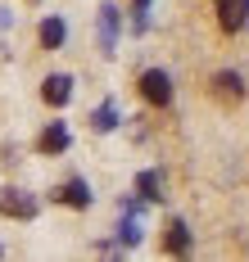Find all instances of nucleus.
<instances>
[{
  "mask_svg": "<svg viewBox=\"0 0 249 262\" xmlns=\"http://www.w3.org/2000/svg\"><path fill=\"white\" fill-rule=\"evenodd\" d=\"M140 95L150 100V104H172V77H168L163 68H145L140 73Z\"/></svg>",
  "mask_w": 249,
  "mask_h": 262,
  "instance_id": "obj_1",
  "label": "nucleus"
},
{
  "mask_svg": "<svg viewBox=\"0 0 249 262\" xmlns=\"http://www.w3.org/2000/svg\"><path fill=\"white\" fill-rule=\"evenodd\" d=\"M0 212L5 217H36V199L32 194H23V190H0Z\"/></svg>",
  "mask_w": 249,
  "mask_h": 262,
  "instance_id": "obj_2",
  "label": "nucleus"
},
{
  "mask_svg": "<svg viewBox=\"0 0 249 262\" xmlns=\"http://www.w3.org/2000/svg\"><path fill=\"white\" fill-rule=\"evenodd\" d=\"M218 5V23H222V32H240L245 27V18H249V0H213Z\"/></svg>",
  "mask_w": 249,
  "mask_h": 262,
  "instance_id": "obj_3",
  "label": "nucleus"
},
{
  "mask_svg": "<svg viewBox=\"0 0 249 262\" xmlns=\"http://www.w3.org/2000/svg\"><path fill=\"white\" fill-rule=\"evenodd\" d=\"M213 95H218L222 104H240V100H245V81H240V73H218V77H213Z\"/></svg>",
  "mask_w": 249,
  "mask_h": 262,
  "instance_id": "obj_4",
  "label": "nucleus"
},
{
  "mask_svg": "<svg viewBox=\"0 0 249 262\" xmlns=\"http://www.w3.org/2000/svg\"><path fill=\"white\" fill-rule=\"evenodd\" d=\"M55 199L68 204V208H86V204H91V185H86L82 177H73V181H64V190H59Z\"/></svg>",
  "mask_w": 249,
  "mask_h": 262,
  "instance_id": "obj_5",
  "label": "nucleus"
},
{
  "mask_svg": "<svg viewBox=\"0 0 249 262\" xmlns=\"http://www.w3.org/2000/svg\"><path fill=\"white\" fill-rule=\"evenodd\" d=\"M36 145H41V154H64V149H68V127H64V122H50V127L41 131Z\"/></svg>",
  "mask_w": 249,
  "mask_h": 262,
  "instance_id": "obj_6",
  "label": "nucleus"
},
{
  "mask_svg": "<svg viewBox=\"0 0 249 262\" xmlns=\"http://www.w3.org/2000/svg\"><path fill=\"white\" fill-rule=\"evenodd\" d=\"M41 95H46V104H68V95H73V77H64V73H55V77H46V86H41Z\"/></svg>",
  "mask_w": 249,
  "mask_h": 262,
  "instance_id": "obj_7",
  "label": "nucleus"
},
{
  "mask_svg": "<svg viewBox=\"0 0 249 262\" xmlns=\"http://www.w3.org/2000/svg\"><path fill=\"white\" fill-rule=\"evenodd\" d=\"M163 249H168V253H186V249H191V231H186V222H168Z\"/></svg>",
  "mask_w": 249,
  "mask_h": 262,
  "instance_id": "obj_8",
  "label": "nucleus"
},
{
  "mask_svg": "<svg viewBox=\"0 0 249 262\" xmlns=\"http://www.w3.org/2000/svg\"><path fill=\"white\" fill-rule=\"evenodd\" d=\"M64 36H68L64 18H46V23H41V46H46V50H59V46H64Z\"/></svg>",
  "mask_w": 249,
  "mask_h": 262,
  "instance_id": "obj_9",
  "label": "nucleus"
},
{
  "mask_svg": "<svg viewBox=\"0 0 249 262\" xmlns=\"http://www.w3.org/2000/svg\"><path fill=\"white\" fill-rule=\"evenodd\" d=\"M136 190H140V199L154 204V199H163V177H159V172H140V177H136Z\"/></svg>",
  "mask_w": 249,
  "mask_h": 262,
  "instance_id": "obj_10",
  "label": "nucleus"
},
{
  "mask_svg": "<svg viewBox=\"0 0 249 262\" xmlns=\"http://www.w3.org/2000/svg\"><path fill=\"white\" fill-rule=\"evenodd\" d=\"M91 127H95V131H113V127H118V108H113V104H100L95 113H91Z\"/></svg>",
  "mask_w": 249,
  "mask_h": 262,
  "instance_id": "obj_11",
  "label": "nucleus"
},
{
  "mask_svg": "<svg viewBox=\"0 0 249 262\" xmlns=\"http://www.w3.org/2000/svg\"><path fill=\"white\" fill-rule=\"evenodd\" d=\"M122 239H127V244H136V239H140V226H136V222H122Z\"/></svg>",
  "mask_w": 249,
  "mask_h": 262,
  "instance_id": "obj_12",
  "label": "nucleus"
}]
</instances>
